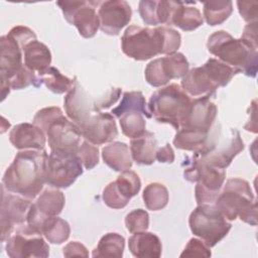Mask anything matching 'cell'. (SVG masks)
Returning <instances> with one entry per match:
<instances>
[{
    "instance_id": "1",
    "label": "cell",
    "mask_w": 258,
    "mask_h": 258,
    "mask_svg": "<svg viewBox=\"0 0 258 258\" xmlns=\"http://www.w3.org/2000/svg\"><path fill=\"white\" fill-rule=\"evenodd\" d=\"M47 152L45 149L19 151L2 177V184L11 192L33 200L45 183Z\"/></svg>"
},
{
    "instance_id": "2",
    "label": "cell",
    "mask_w": 258,
    "mask_h": 258,
    "mask_svg": "<svg viewBox=\"0 0 258 258\" xmlns=\"http://www.w3.org/2000/svg\"><path fill=\"white\" fill-rule=\"evenodd\" d=\"M181 43L178 31L170 27L128 26L121 38L122 51L135 60H146L157 54L175 53Z\"/></svg>"
},
{
    "instance_id": "3",
    "label": "cell",
    "mask_w": 258,
    "mask_h": 258,
    "mask_svg": "<svg viewBox=\"0 0 258 258\" xmlns=\"http://www.w3.org/2000/svg\"><path fill=\"white\" fill-rule=\"evenodd\" d=\"M207 47L219 60L232 67L236 73L255 78L258 71V51L241 38H234L229 32L219 30L210 35Z\"/></svg>"
},
{
    "instance_id": "4",
    "label": "cell",
    "mask_w": 258,
    "mask_h": 258,
    "mask_svg": "<svg viewBox=\"0 0 258 258\" xmlns=\"http://www.w3.org/2000/svg\"><path fill=\"white\" fill-rule=\"evenodd\" d=\"M215 207L229 221L239 218L252 226L257 225V203L249 182L245 179H228L215 202Z\"/></svg>"
},
{
    "instance_id": "5",
    "label": "cell",
    "mask_w": 258,
    "mask_h": 258,
    "mask_svg": "<svg viewBox=\"0 0 258 258\" xmlns=\"http://www.w3.org/2000/svg\"><path fill=\"white\" fill-rule=\"evenodd\" d=\"M191 99L177 84H170L155 91L148 103L151 116L159 122L170 124L176 131L183 123Z\"/></svg>"
},
{
    "instance_id": "6",
    "label": "cell",
    "mask_w": 258,
    "mask_h": 258,
    "mask_svg": "<svg viewBox=\"0 0 258 258\" xmlns=\"http://www.w3.org/2000/svg\"><path fill=\"white\" fill-rule=\"evenodd\" d=\"M186 164L183 176L186 180L197 183L195 196L198 205L215 204L225 181L226 171L207 164L195 155L186 160Z\"/></svg>"
},
{
    "instance_id": "7",
    "label": "cell",
    "mask_w": 258,
    "mask_h": 258,
    "mask_svg": "<svg viewBox=\"0 0 258 258\" xmlns=\"http://www.w3.org/2000/svg\"><path fill=\"white\" fill-rule=\"evenodd\" d=\"M188 225L191 233L201 238L208 247H214L227 236L232 224L215 207V205H199L189 215Z\"/></svg>"
},
{
    "instance_id": "8",
    "label": "cell",
    "mask_w": 258,
    "mask_h": 258,
    "mask_svg": "<svg viewBox=\"0 0 258 258\" xmlns=\"http://www.w3.org/2000/svg\"><path fill=\"white\" fill-rule=\"evenodd\" d=\"M36 39V35L30 28L17 25L0 38V81L11 79L24 64L22 62L25 45Z\"/></svg>"
},
{
    "instance_id": "9",
    "label": "cell",
    "mask_w": 258,
    "mask_h": 258,
    "mask_svg": "<svg viewBox=\"0 0 258 258\" xmlns=\"http://www.w3.org/2000/svg\"><path fill=\"white\" fill-rule=\"evenodd\" d=\"M83 172V164L78 153L51 150L46 159L45 183L51 187L67 188Z\"/></svg>"
},
{
    "instance_id": "10",
    "label": "cell",
    "mask_w": 258,
    "mask_h": 258,
    "mask_svg": "<svg viewBox=\"0 0 258 258\" xmlns=\"http://www.w3.org/2000/svg\"><path fill=\"white\" fill-rule=\"evenodd\" d=\"M6 253L11 258H46L49 247L42 235L26 223L17 227L6 241Z\"/></svg>"
},
{
    "instance_id": "11",
    "label": "cell",
    "mask_w": 258,
    "mask_h": 258,
    "mask_svg": "<svg viewBox=\"0 0 258 258\" xmlns=\"http://www.w3.org/2000/svg\"><path fill=\"white\" fill-rule=\"evenodd\" d=\"M99 1H67L60 0L56 5L60 8L66 20L77 27L79 33L84 38H91L96 35L100 20L96 12Z\"/></svg>"
},
{
    "instance_id": "12",
    "label": "cell",
    "mask_w": 258,
    "mask_h": 258,
    "mask_svg": "<svg viewBox=\"0 0 258 258\" xmlns=\"http://www.w3.org/2000/svg\"><path fill=\"white\" fill-rule=\"evenodd\" d=\"M29 199L20 195H14L3 184L1 185V241L5 242L14 232V230L25 224L27 214L31 207Z\"/></svg>"
},
{
    "instance_id": "13",
    "label": "cell",
    "mask_w": 258,
    "mask_h": 258,
    "mask_svg": "<svg viewBox=\"0 0 258 258\" xmlns=\"http://www.w3.org/2000/svg\"><path fill=\"white\" fill-rule=\"evenodd\" d=\"M188 72V61L181 52L151 60L145 68V80L152 87H161L170 80L183 78Z\"/></svg>"
},
{
    "instance_id": "14",
    "label": "cell",
    "mask_w": 258,
    "mask_h": 258,
    "mask_svg": "<svg viewBox=\"0 0 258 258\" xmlns=\"http://www.w3.org/2000/svg\"><path fill=\"white\" fill-rule=\"evenodd\" d=\"M140 188L141 180L138 174L128 169L104 188L102 198L109 208L123 209L128 205L130 199L139 192Z\"/></svg>"
},
{
    "instance_id": "15",
    "label": "cell",
    "mask_w": 258,
    "mask_h": 258,
    "mask_svg": "<svg viewBox=\"0 0 258 258\" xmlns=\"http://www.w3.org/2000/svg\"><path fill=\"white\" fill-rule=\"evenodd\" d=\"M45 135L50 150L76 153L83 138L80 128L64 115L55 119L48 126Z\"/></svg>"
},
{
    "instance_id": "16",
    "label": "cell",
    "mask_w": 258,
    "mask_h": 258,
    "mask_svg": "<svg viewBox=\"0 0 258 258\" xmlns=\"http://www.w3.org/2000/svg\"><path fill=\"white\" fill-rule=\"evenodd\" d=\"M63 106L68 117L80 129L87 124L96 112H98L95 108V101L81 86L77 78H75L73 88L64 97Z\"/></svg>"
},
{
    "instance_id": "17",
    "label": "cell",
    "mask_w": 258,
    "mask_h": 258,
    "mask_svg": "<svg viewBox=\"0 0 258 258\" xmlns=\"http://www.w3.org/2000/svg\"><path fill=\"white\" fill-rule=\"evenodd\" d=\"M98 16L101 30L108 35H118L132 17V9L124 0H108L101 2Z\"/></svg>"
},
{
    "instance_id": "18",
    "label": "cell",
    "mask_w": 258,
    "mask_h": 258,
    "mask_svg": "<svg viewBox=\"0 0 258 258\" xmlns=\"http://www.w3.org/2000/svg\"><path fill=\"white\" fill-rule=\"evenodd\" d=\"M218 142L213 150L203 155L195 153L194 155L209 165L224 169L229 166L233 158L244 149V142L237 129H230L229 137H227V140L222 142L221 145H218Z\"/></svg>"
},
{
    "instance_id": "19",
    "label": "cell",
    "mask_w": 258,
    "mask_h": 258,
    "mask_svg": "<svg viewBox=\"0 0 258 258\" xmlns=\"http://www.w3.org/2000/svg\"><path fill=\"white\" fill-rule=\"evenodd\" d=\"M83 137L94 145L113 141L118 135L115 119L111 113L96 112L81 129Z\"/></svg>"
},
{
    "instance_id": "20",
    "label": "cell",
    "mask_w": 258,
    "mask_h": 258,
    "mask_svg": "<svg viewBox=\"0 0 258 258\" xmlns=\"http://www.w3.org/2000/svg\"><path fill=\"white\" fill-rule=\"evenodd\" d=\"M217 106L210 97H199L191 100L189 111L180 128L211 132L217 117Z\"/></svg>"
},
{
    "instance_id": "21",
    "label": "cell",
    "mask_w": 258,
    "mask_h": 258,
    "mask_svg": "<svg viewBox=\"0 0 258 258\" xmlns=\"http://www.w3.org/2000/svg\"><path fill=\"white\" fill-rule=\"evenodd\" d=\"M9 141L19 150L44 149L46 142L45 133L34 124L20 123L15 125L9 133Z\"/></svg>"
},
{
    "instance_id": "22",
    "label": "cell",
    "mask_w": 258,
    "mask_h": 258,
    "mask_svg": "<svg viewBox=\"0 0 258 258\" xmlns=\"http://www.w3.org/2000/svg\"><path fill=\"white\" fill-rule=\"evenodd\" d=\"M180 85L185 93L194 97H212L218 89L203 66L190 69Z\"/></svg>"
},
{
    "instance_id": "23",
    "label": "cell",
    "mask_w": 258,
    "mask_h": 258,
    "mask_svg": "<svg viewBox=\"0 0 258 258\" xmlns=\"http://www.w3.org/2000/svg\"><path fill=\"white\" fill-rule=\"evenodd\" d=\"M128 247L132 255L138 258H159L162 252V245L158 236L146 231L133 233L129 238Z\"/></svg>"
},
{
    "instance_id": "24",
    "label": "cell",
    "mask_w": 258,
    "mask_h": 258,
    "mask_svg": "<svg viewBox=\"0 0 258 258\" xmlns=\"http://www.w3.org/2000/svg\"><path fill=\"white\" fill-rule=\"evenodd\" d=\"M194 3L175 1L171 14V25H175L183 31H191L200 27L204 23V18L201 11L191 6Z\"/></svg>"
},
{
    "instance_id": "25",
    "label": "cell",
    "mask_w": 258,
    "mask_h": 258,
    "mask_svg": "<svg viewBox=\"0 0 258 258\" xmlns=\"http://www.w3.org/2000/svg\"><path fill=\"white\" fill-rule=\"evenodd\" d=\"M158 149L157 140L153 133L145 131L141 136L131 139L130 152L132 159L142 165H150L155 161Z\"/></svg>"
},
{
    "instance_id": "26",
    "label": "cell",
    "mask_w": 258,
    "mask_h": 258,
    "mask_svg": "<svg viewBox=\"0 0 258 258\" xmlns=\"http://www.w3.org/2000/svg\"><path fill=\"white\" fill-rule=\"evenodd\" d=\"M104 162L113 170L123 172L132 166V156L129 146L121 141H115L102 149Z\"/></svg>"
},
{
    "instance_id": "27",
    "label": "cell",
    "mask_w": 258,
    "mask_h": 258,
    "mask_svg": "<svg viewBox=\"0 0 258 258\" xmlns=\"http://www.w3.org/2000/svg\"><path fill=\"white\" fill-rule=\"evenodd\" d=\"M24 64L29 70L42 73L50 67L51 53L48 47L37 39L27 43L23 49Z\"/></svg>"
},
{
    "instance_id": "28",
    "label": "cell",
    "mask_w": 258,
    "mask_h": 258,
    "mask_svg": "<svg viewBox=\"0 0 258 258\" xmlns=\"http://www.w3.org/2000/svg\"><path fill=\"white\" fill-rule=\"evenodd\" d=\"M66 203L64 195L56 187L44 189L34 203L35 210L44 217H53L61 213Z\"/></svg>"
},
{
    "instance_id": "29",
    "label": "cell",
    "mask_w": 258,
    "mask_h": 258,
    "mask_svg": "<svg viewBox=\"0 0 258 258\" xmlns=\"http://www.w3.org/2000/svg\"><path fill=\"white\" fill-rule=\"evenodd\" d=\"M34 86L38 88L41 86L38 76L35 72L29 70L25 64L8 81L1 82V101H3L6 96L9 94L10 90H20L25 89L28 86Z\"/></svg>"
},
{
    "instance_id": "30",
    "label": "cell",
    "mask_w": 258,
    "mask_h": 258,
    "mask_svg": "<svg viewBox=\"0 0 258 258\" xmlns=\"http://www.w3.org/2000/svg\"><path fill=\"white\" fill-rule=\"evenodd\" d=\"M125 247V239L118 233L105 234L93 250V257L121 258Z\"/></svg>"
},
{
    "instance_id": "31",
    "label": "cell",
    "mask_w": 258,
    "mask_h": 258,
    "mask_svg": "<svg viewBox=\"0 0 258 258\" xmlns=\"http://www.w3.org/2000/svg\"><path fill=\"white\" fill-rule=\"evenodd\" d=\"M129 111L140 112L146 118H151V113L146 108V100L143 94L139 91L125 92L120 104L111 110V114L117 118Z\"/></svg>"
},
{
    "instance_id": "32",
    "label": "cell",
    "mask_w": 258,
    "mask_h": 258,
    "mask_svg": "<svg viewBox=\"0 0 258 258\" xmlns=\"http://www.w3.org/2000/svg\"><path fill=\"white\" fill-rule=\"evenodd\" d=\"M37 76L39 78L40 84H43L49 91L54 94H63L69 92L75 84V78L74 80L69 79L54 67L47 68Z\"/></svg>"
},
{
    "instance_id": "33",
    "label": "cell",
    "mask_w": 258,
    "mask_h": 258,
    "mask_svg": "<svg viewBox=\"0 0 258 258\" xmlns=\"http://www.w3.org/2000/svg\"><path fill=\"white\" fill-rule=\"evenodd\" d=\"M41 234L52 244H61L66 242L71 234V228L67 221L56 216L48 217L41 228Z\"/></svg>"
},
{
    "instance_id": "34",
    "label": "cell",
    "mask_w": 258,
    "mask_h": 258,
    "mask_svg": "<svg viewBox=\"0 0 258 258\" xmlns=\"http://www.w3.org/2000/svg\"><path fill=\"white\" fill-rule=\"evenodd\" d=\"M203 10L206 22L211 26H215L222 24L226 19H228L233 11V3L229 0L206 1L204 2Z\"/></svg>"
},
{
    "instance_id": "35",
    "label": "cell",
    "mask_w": 258,
    "mask_h": 258,
    "mask_svg": "<svg viewBox=\"0 0 258 258\" xmlns=\"http://www.w3.org/2000/svg\"><path fill=\"white\" fill-rule=\"evenodd\" d=\"M142 198L148 210L159 211L168 203V190L162 183L151 182L143 189Z\"/></svg>"
},
{
    "instance_id": "36",
    "label": "cell",
    "mask_w": 258,
    "mask_h": 258,
    "mask_svg": "<svg viewBox=\"0 0 258 258\" xmlns=\"http://www.w3.org/2000/svg\"><path fill=\"white\" fill-rule=\"evenodd\" d=\"M203 67L218 88L226 87L230 83L232 78L237 74L232 67L217 58L208 59L203 64Z\"/></svg>"
},
{
    "instance_id": "37",
    "label": "cell",
    "mask_w": 258,
    "mask_h": 258,
    "mask_svg": "<svg viewBox=\"0 0 258 258\" xmlns=\"http://www.w3.org/2000/svg\"><path fill=\"white\" fill-rule=\"evenodd\" d=\"M119 123L122 133L128 138H136L141 136L146 130V122L144 116L137 111H129L119 117Z\"/></svg>"
},
{
    "instance_id": "38",
    "label": "cell",
    "mask_w": 258,
    "mask_h": 258,
    "mask_svg": "<svg viewBox=\"0 0 258 258\" xmlns=\"http://www.w3.org/2000/svg\"><path fill=\"white\" fill-rule=\"evenodd\" d=\"M125 226L130 233L146 231L149 226V215L145 210L136 209L125 217Z\"/></svg>"
},
{
    "instance_id": "39",
    "label": "cell",
    "mask_w": 258,
    "mask_h": 258,
    "mask_svg": "<svg viewBox=\"0 0 258 258\" xmlns=\"http://www.w3.org/2000/svg\"><path fill=\"white\" fill-rule=\"evenodd\" d=\"M77 153L82 164L88 170L93 169L99 162V149L88 140H84L80 144Z\"/></svg>"
},
{
    "instance_id": "40",
    "label": "cell",
    "mask_w": 258,
    "mask_h": 258,
    "mask_svg": "<svg viewBox=\"0 0 258 258\" xmlns=\"http://www.w3.org/2000/svg\"><path fill=\"white\" fill-rule=\"evenodd\" d=\"M62 111L58 107H46L41 110H39L34 118H33V124L37 127H39L44 133L46 132L48 126L58 117L62 116Z\"/></svg>"
},
{
    "instance_id": "41",
    "label": "cell",
    "mask_w": 258,
    "mask_h": 258,
    "mask_svg": "<svg viewBox=\"0 0 258 258\" xmlns=\"http://www.w3.org/2000/svg\"><path fill=\"white\" fill-rule=\"evenodd\" d=\"M157 7L158 1L156 0H142L139 2L138 12L147 25H158L157 18Z\"/></svg>"
},
{
    "instance_id": "42",
    "label": "cell",
    "mask_w": 258,
    "mask_h": 258,
    "mask_svg": "<svg viewBox=\"0 0 258 258\" xmlns=\"http://www.w3.org/2000/svg\"><path fill=\"white\" fill-rule=\"evenodd\" d=\"M210 247L197 238H191L184 247L180 257H210Z\"/></svg>"
},
{
    "instance_id": "43",
    "label": "cell",
    "mask_w": 258,
    "mask_h": 258,
    "mask_svg": "<svg viewBox=\"0 0 258 258\" xmlns=\"http://www.w3.org/2000/svg\"><path fill=\"white\" fill-rule=\"evenodd\" d=\"M237 5L239 12L245 21L249 23L257 21V1H238Z\"/></svg>"
},
{
    "instance_id": "44",
    "label": "cell",
    "mask_w": 258,
    "mask_h": 258,
    "mask_svg": "<svg viewBox=\"0 0 258 258\" xmlns=\"http://www.w3.org/2000/svg\"><path fill=\"white\" fill-rule=\"evenodd\" d=\"M121 94L120 88H113L107 92V94L103 97H101L99 100L95 101V108L100 111L101 109H107L113 104L116 103V101L119 99V96Z\"/></svg>"
},
{
    "instance_id": "45",
    "label": "cell",
    "mask_w": 258,
    "mask_h": 258,
    "mask_svg": "<svg viewBox=\"0 0 258 258\" xmlns=\"http://www.w3.org/2000/svg\"><path fill=\"white\" fill-rule=\"evenodd\" d=\"M62 254L64 257H74V256H81V257H88L89 252L87 248L78 241H73L67 244L62 249Z\"/></svg>"
},
{
    "instance_id": "46",
    "label": "cell",
    "mask_w": 258,
    "mask_h": 258,
    "mask_svg": "<svg viewBox=\"0 0 258 258\" xmlns=\"http://www.w3.org/2000/svg\"><path fill=\"white\" fill-rule=\"evenodd\" d=\"M241 39L249 46L257 49V21L250 22L245 26Z\"/></svg>"
},
{
    "instance_id": "47",
    "label": "cell",
    "mask_w": 258,
    "mask_h": 258,
    "mask_svg": "<svg viewBox=\"0 0 258 258\" xmlns=\"http://www.w3.org/2000/svg\"><path fill=\"white\" fill-rule=\"evenodd\" d=\"M155 159H157L159 162L172 163L174 161V152L172 147L166 143L163 147L158 148L155 154Z\"/></svg>"
}]
</instances>
